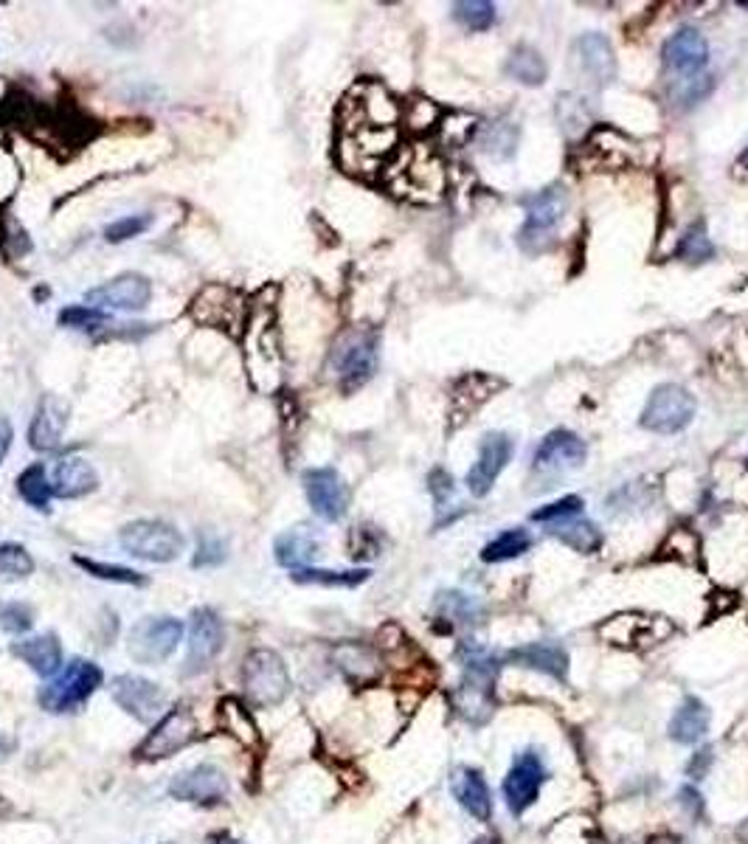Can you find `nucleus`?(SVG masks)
Instances as JSON below:
<instances>
[{
  "label": "nucleus",
  "instance_id": "obj_1",
  "mask_svg": "<svg viewBox=\"0 0 748 844\" xmlns=\"http://www.w3.org/2000/svg\"><path fill=\"white\" fill-rule=\"evenodd\" d=\"M464 673L459 687L450 693V702L459 716L470 723H487L496 712V681L501 661L476 645H464Z\"/></svg>",
  "mask_w": 748,
  "mask_h": 844
},
{
  "label": "nucleus",
  "instance_id": "obj_2",
  "mask_svg": "<svg viewBox=\"0 0 748 844\" xmlns=\"http://www.w3.org/2000/svg\"><path fill=\"white\" fill-rule=\"evenodd\" d=\"M397 147V127L377 124L347 102L340 129V164L349 172H374L386 164Z\"/></svg>",
  "mask_w": 748,
  "mask_h": 844
},
{
  "label": "nucleus",
  "instance_id": "obj_3",
  "mask_svg": "<svg viewBox=\"0 0 748 844\" xmlns=\"http://www.w3.org/2000/svg\"><path fill=\"white\" fill-rule=\"evenodd\" d=\"M524 209L526 218L524 225L518 228V248L529 257H538V253L549 251L558 239L560 225L569 211V195L558 184L546 186L524 200Z\"/></svg>",
  "mask_w": 748,
  "mask_h": 844
},
{
  "label": "nucleus",
  "instance_id": "obj_4",
  "mask_svg": "<svg viewBox=\"0 0 748 844\" xmlns=\"http://www.w3.org/2000/svg\"><path fill=\"white\" fill-rule=\"evenodd\" d=\"M377 349H381V340L372 330H347L338 335L329 349L327 372L338 383L340 392H354L372 381L374 369H377Z\"/></svg>",
  "mask_w": 748,
  "mask_h": 844
},
{
  "label": "nucleus",
  "instance_id": "obj_5",
  "mask_svg": "<svg viewBox=\"0 0 748 844\" xmlns=\"http://www.w3.org/2000/svg\"><path fill=\"white\" fill-rule=\"evenodd\" d=\"M391 186L402 198L416 200V203H436V200H442L445 189H448V175H445V164L434 150L414 147V150L402 152L400 161H397Z\"/></svg>",
  "mask_w": 748,
  "mask_h": 844
},
{
  "label": "nucleus",
  "instance_id": "obj_6",
  "mask_svg": "<svg viewBox=\"0 0 748 844\" xmlns=\"http://www.w3.org/2000/svg\"><path fill=\"white\" fill-rule=\"evenodd\" d=\"M102 679L104 673L96 661L74 659L65 665L62 673H57L54 679L40 690L37 702H40V707L46 709V712H54V716H60V712H74V709H79L88 702L96 690L102 687Z\"/></svg>",
  "mask_w": 748,
  "mask_h": 844
},
{
  "label": "nucleus",
  "instance_id": "obj_7",
  "mask_svg": "<svg viewBox=\"0 0 748 844\" xmlns=\"http://www.w3.org/2000/svg\"><path fill=\"white\" fill-rule=\"evenodd\" d=\"M242 690L251 707L265 709L276 707L290 693V673H287L285 661L271 647H257L251 650L242 665Z\"/></svg>",
  "mask_w": 748,
  "mask_h": 844
},
{
  "label": "nucleus",
  "instance_id": "obj_8",
  "mask_svg": "<svg viewBox=\"0 0 748 844\" xmlns=\"http://www.w3.org/2000/svg\"><path fill=\"white\" fill-rule=\"evenodd\" d=\"M119 544L127 555L147 560V563H172V560L180 558L186 538L166 521L141 518V521H133L119 532Z\"/></svg>",
  "mask_w": 748,
  "mask_h": 844
},
{
  "label": "nucleus",
  "instance_id": "obj_9",
  "mask_svg": "<svg viewBox=\"0 0 748 844\" xmlns=\"http://www.w3.org/2000/svg\"><path fill=\"white\" fill-rule=\"evenodd\" d=\"M184 640V622L175 617H144L133 625L127 640L129 659L138 665H161Z\"/></svg>",
  "mask_w": 748,
  "mask_h": 844
},
{
  "label": "nucleus",
  "instance_id": "obj_10",
  "mask_svg": "<svg viewBox=\"0 0 748 844\" xmlns=\"http://www.w3.org/2000/svg\"><path fill=\"white\" fill-rule=\"evenodd\" d=\"M695 397L678 383H661L653 388V395L647 397V406L641 411V429L653 434H678L693 422L695 417Z\"/></svg>",
  "mask_w": 748,
  "mask_h": 844
},
{
  "label": "nucleus",
  "instance_id": "obj_11",
  "mask_svg": "<svg viewBox=\"0 0 748 844\" xmlns=\"http://www.w3.org/2000/svg\"><path fill=\"white\" fill-rule=\"evenodd\" d=\"M195 737H198V721H195V716H191L186 707H175L161 716V721L152 727L150 735L144 737L136 755L138 760H166V757L186 749Z\"/></svg>",
  "mask_w": 748,
  "mask_h": 844
},
{
  "label": "nucleus",
  "instance_id": "obj_12",
  "mask_svg": "<svg viewBox=\"0 0 748 844\" xmlns=\"http://www.w3.org/2000/svg\"><path fill=\"white\" fill-rule=\"evenodd\" d=\"M546 783V766L540 760L538 752H524V755H518L515 762H512V769L507 771L503 777V803L510 808L512 817H524L526 810L532 805L538 803L540 789Z\"/></svg>",
  "mask_w": 748,
  "mask_h": 844
},
{
  "label": "nucleus",
  "instance_id": "obj_13",
  "mask_svg": "<svg viewBox=\"0 0 748 844\" xmlns=\"http://www.w3.org/2000/svg\"><path fill=\"white\" fill-rule=\"evenodd\" d=\"M110 695L113 702L141 723H152L155 718L164 716L166 709V693L158 687L155 681L141 679V675L124 673L110 681Z\"/></svg>",
  "mask_w": 748,
  "mask_h": 844
},
{
  "label": "nucleus",
  "instance_id": "obj_14",
  "mask_svg": "<svg viewBox=\"0 0 748 844\" xmlns=\"http://www.w3.org/2000/svg\"><path fill=\"white\" fill-rule=\"evenodd\" d=\"M152 282L144 273H119L104 285L94 287L85 294V305L96 310H124V313H138L150 305Z\"/></svg>",
  "mask_w": 748,
  "mask_h": 844
},
{
  "label": "nucleus",
  "instance_id": "obj_15",
  "mask_svg": "<svg viewBox=\"0 0 748 844\" xmlns=\"http://www.w3.org/2000/svg\"><path fill=\"white\" fill-rule=\"evenodd\" d=\"M301 482H304L307 501H310L315 516L329 521V524H335V521H340V518L347 516L349 487L338 470L313 468V470H307L304 476H301Z\"/></svg>",
  "mask_w": 748,
  "mask_h": 844
},
{
  "label": "nucleus",
  "instance_id": "obj_16",
  "mask_svg": "<svg viewBox=\"0 0 748 844\" xmlns=\"http://www.w3.org/2000/svg\"><path fill=\"white\" fill-rule=\"evenodd\" d=\"M585 457H588V448H585L583 439L574 431L558 429L544 436V443L535 450L532 468L544 476H560V473L583 468Z\"/></svg>",
  "mask_w": 748,
  "mask_h": 844
},
{
  "label": "nucleus",
  "instance_id": "obj_17",
  "mask_svg": "<svg viewBox=\"0 0 748 844\" xmlns=\"http://www.w3.org/2000/svg\"><path fill=\"white\" fill-rule=\"evenodd\" d=\"M225 645L223 620L211 608H198L189 622V656H186L184 673H200L217 659Z\"/></svg>",
  "mask_w": 748,
  "mask_h": 844
},
{
  "label": "nucleus",
  "instance_id": "obj_18",
  "mask_svg": "<svg viewBox=\"0 0 748 844\" xmlns=\"http://www.w3.org/2000/svg\"><path fill=\"white\" fill-rule=\"evenodd\" d=\"M512 439L501 431H490V434L482 439V448H478L476 464L470 468L467 473V491L476 498H484L487 493L496 487L498 476L503 473V468L510 464L512 459Z\"/></svg>",
  "mask_w": 748,
  "mask_h": 844
},
{
  "label": "nucleus",
  "instance_id": "obj_19",
  "mask_svg": "<svg viewBox=\"0 0 748 844\" xmlns=\"http://www.w3.org/2000/svg\"><path fill=\"white\" fill-rule=\"evenodd\" d=\"M661 62H664V69L670 71V74L681 76V79L698 76L709 62L707 37L693 26L678 28V32L664 42V48H661Z\"/></svg>",
  "mask_w": 748,
  "mask_h": 844
},
{
  "label": "nucleus",
  "instance_id": "obj_20",
  "mask_svg": "<svg viewBox=\"0 0 748 844\" xmlns=\"http://www.w3.org/2000/svg\"><path fill=\"white\" fill-rule=\"evenodd\" d=\"M225 794H228V780L217 766H209V762L180 771L170 783V797L180 799V803L220 805Z\"/></svg>",
  "mask_w": 748,
  "mask_h": 844
},
{
  "label": "nucleus",
  "instance_id": "obj_21",
  "mask_svg": "<svg viewBox=\"0 0 748 844\" xmlns=\"http://www.w3.org/2000/svg\"><path fill=\"white\" fill-rule=\"evenodd\" d=\"M450 791H453L457 803L467 810L470 817L478 819V822H490L493 794L482 771L470 769V766H459V769H453V774H450Z\"/></svg>",
  "mask_w": 748,
  "mask_h": 844
},
{
  "label": "nucleus",
  "instance_id": "obj_22",
  "mask_svg": "<svg viewBox=\"0 0 748 844\" xmlns=\"http://www.w3.org/2000/svg\"><path fill=\"white\" fill-rule=\"evenodd\" d=\"M65 425H68V402L60 400V397H46L37 406V414L28 425V445L35 450H57L62 443V434H65Z\"/></svg>",
  "mask_w": 748,
  "mask_h": 844
},
{
  "label": "nucleus",
  "instance_id": "obj_23",
  "mask_svg": "<svg viewBox=\"0 0 748 844\" xmlns=\"http://www.w3.org/2000/svg\"><path fill=\"white\" fill-rule=\"evenodd\" d=\"M577 51V62L583 69L585 79L594 83L597 88H606L616 76V57H613V46L606 35H583L574 42Z\"/></svg>",
  "mask_w": 748,
  "mask_h": 844
},
{
  "label": "nucleus",
  "instance_id": "obj_24",
  "mask_svg": "<svg viewBox=\"0 0 748 844\" xmlns=\"http://www.w3.org/2000/svg\"><path fill=\"white\" fill-rule=\"evenodd\" d=\"M659 625H664V620L641 617V613H620V617H611L599 625V636L620 647H639L641 642L653 645V642L664 640V633H659Z\"/></svg>",
  "mask_w": 748,
  "mask_h": 844
},
{
  "label": "nucleus",
  "instance_id": "obj_25",
  "mask_svg": "<svg viewBox=\"0 0 748 844\" xmlns=\"http://www.w3.org/2000/svg\"><path fill=\"white\" fill-rule=\"evenodd\" d=\"M507 659L518 668L538 670V673L551 675V679L565 681L569 675V654L560 642H529L507 654Z\"/></svg>",
  "mask_w": 748,
  "mask_h": 844
},
{
  "label": "nucleus",
  "instance_id": "obj_26",
  "mask_svg": "<svg viewBox=\"0 0 748 844\" xmlns=\"http://www.w3.org/2000/svg\"><path fill=\"white\" fill-rule=\"evenodd\" d=\"M501 377L487 375V372H470V375H464L462 381L453 386V409H450V414H453L457 425L467 420L476 409H482L484 402L490 400L496 392H501Z\"/></svg>",
  "mask_w": 748,
  "mask_h": 844
},
{
  "label": "nucleus",
  "instance_id": "obj_27",
  "mask_svg": "<svg viewBox=\"0 0 748 844\" xmlns=\"http://www.w3.org/2000/svg\"><path fill=\"white\" fill-rule=\"evenodd\" d=\"M12 654L21 661H26L28 668L35 670L37 675H42V679H51L62 668V647L54 633H42V636H28V640L14 642Z\"/></svg>",
  "mask_w": 748,
  "mask_h": 844
},
{
  "label": "nucleus",
  "instance_id": "obj_28",
  "mask_svg": "<svg viewBox=\"0 0 748 844\" xmlns=\"http://www.w3.org/2000/svg\"><path fill=\"white\" fill-rule=\"evenodd\" d=\"M51 487H54V496L60 498H83L99 487V476L88 459L65 457L54 468Z\"/></svg>",
  "mask_w": 748,
  "mask_h": 844
},
{
  "label": "nucleus",
  "instance_id": "obj_29",
  "mask_svg": "<svg viewBox=\"0 0 748 844\" xmlns=\"http://www.w3.org/2000/svg\"><path fill=\"white\" fill-rule=\"evenodd\" d=\"M273 551H276V560L290 572L292 569H304L319 551V538L310 526H292L276 538Z\"/></svg>",
  "mask_w": 748,
  "mask_h": 844
},
{
  "label": "nucleus",
  "instance_id": "obj_30",
  "mask_svg": "<svg viewBox=\"0 0 748 844\" xmlns=\"http://www.w3.org/2000/svg\"><path fill=\"white\" fill-rule=\"evenodd\" d=\"M709 732V709L701 698H695V695H687L684 702L678 704L675 709L673 721H670V737L675 743H698L703 741V735Z\"/></svg>",
  "mask_w": 748,
  "mask_h": 844
},
{
  "label": "nucleus",
  "instance_id": "obj_31",
  "mask_svg": "<svg viewBox=\"0 0 748 844\" xmlns=\"http://www.w3.org/2000/svg\"><path fill=\"white\" fill-rule=\"evenodd\" d=\"M335 665L354 684H372L381 675V659L374 656L372 647L358 642H344L335 647Z\"/></svg>",
  "mask_w": 748,
  "mask_h": 844
},
{
  "label": "nucleus",
  "instance_id": "obj_32",
  "mask_svg": "<svg viewBox=\"0 0 748 844\" xmlns=\"http://www.w3.org/2000/svg\"><path fill=\"white\" fill-rule=\"evenodd\" d=\"M503 74L515 79L521 85H529V88H538L544 85L546 74H549V65L540 57V51H535L532 46H515L503 62Z\"/></svg>",
  "mask_w": 748,
  "mask_h": 844
},
{
  "label": "nucleus",
  "instance_id": "obj_33",
  "mask_svg": "<svg viewBox=\"0 0 748 844\" xmlns=\"http://www.w3.org/2000/svg\"><path fill=\"white\" fill-rule=\"evenodd\" d=\"M549 532L560 544L579 551V555H594V551L602 546V532H599V526L579 516L569 518V521H558V524H549Z\"/></svg>",
  "mask_w": 748,
  "mask_h": 844
},
{
  "label": "nucleus",
  "instance_id": "obj_34",
  "mask_svg": "<svg viewBox=\"0 0 748 844\" xmlns=\"http://www.w3.org/2000/svg\"><path fill=\"white\" fill-rule=\"evenodd\" d=\"M436 620L448 622V628L457 625H473L482 617V608L470 594L462 592H439L434 599Z\"/></svg>",
  "mask_w": 748,
  "mask_h": 844
},
{
  "label": "nucleus",
  "instance_id": "obj_35",
  "mask_svg": "<svg viewBox=\"0 0 748 844\" xmlns=\"http://www.w3.org/2000/svg\"><path fill=\"white\" fill-rule=\"evenodd\" d=\"M214 296L217 301H209L203 294L195 299V319L205 321V324H223V327H234L239 321V305L232 301V290L228 287L214 285Z\"/></svg>",
  "mask_w": 748,
  "mask_h": 844
},
{
  "label": "nucleus",
  "instance_id": "obj_36",
  "mask_svg": "<svg viewBox=\"0 0 748 844\" xmlns=\"http://www.w3.org/2000/svg\"><path fill=\"white\" fill-rule=\"evenodd\" d=\"M482 152L493 158H512L518 147V127L512 122H484L476 129Z\"/></svg>",
  "mask_w": 748,
  "mask_h": 844
},
{
  "label": "nucleus",
  "instance_id": "obj_37",
  "mask_svg": "<svg viewBox=\"0 0 748 844\" xmlns=\"http://www.w3.org/2000/svg\"><path fill=\"white\" fill-rule=\"evenodd\" d=\"M17 493H21V498L28 507H35V510H48L51 496H54V487H51V482H48V473L40 462L28 464L21 476H17Z\"/></svg>",
  "mask_w": 748,
  "mask_h": 844
},
{
  "label": "nucleus",
  "instance_id": "obj_38",
  "mask_svg": "<svg viewBox=\"0 0 748 844\" xmlns=\"http://www.w3.org/2000/svg\"><path fill=\"white\" fill-rule=\"evenodd\" d=\"M529 546H532L529 532L515 526V530L501 532L498 538H493L490 544L484 546L482 560L484 563H507V560H515L521 558L524 551H529Z\"/></svg>",
  "mask_w": 748,
  "mask_h": 844
},
{
  "label": "nucleus",
  "instance_id": "obj_39",
  "mask_svg": "<svg viewBox=\"0 0 748 844\" xmlns=\"http://www.w3.org/2000/svg\"><path fill=\"white\" fill-rule=\"evenodd\" d=\"M290 578L296 580V583L354 588V586H361V583H366L369 569H349V572H335V569H315V566H304V569H292Z\"/></svg>",
  "mask_w": 748,
  "mask_h": 844
},
{
  "label": "nucleus",
  "instance_id": "obj_40",
  "mask_svg": "<svg viewBox=\"0 0 748 844\" xmlns=\"http://www.w3.org/2000/svg\"><path fill=\"white\" fill-rule=\"evenodd\" d=\"M35 572V560L21 544H0V583L23 580Z\"/></svg>",
  "mask_w": 748,
  "mask_h": 844
},
{
  "label": "nucleus",
  "instance_id": "obj_41",
  "mask_svg": "<svg viewBox=\"0 0 748 844\" xmlns=\"http://www.w3.org/2000/svg\"><path fill=\"white\" fill-rule=\"evenodd\" d=\"M453 17L470 32H487L496 23V3H490V0H462V3H453Z\"/></svg>",
  "mask_w": 748,
  "mask_h": 844
},
{
  "label": "nucleus",
  "instance_id": "obj_42",
  "mask_svg": "<svg viewBox=\"0 0 748 844\" xmlns=\"http://www.w3.org/2000/svg\"><path fill=\"white\" fill-rule=\"evenodd\" d=\"M76 566H83L85 572L94 574L99 580H110V583H124V586H144L147 578L136 569H127V566H116V563H99V560H88V558H74Z\"/></svg>",
  "mask_w": 748,
  "mask_h": 844
},
{
  "label": "nucleus",
  "instance_id": "obj_43",
  "mask_svg": "<svg viewBox=\"0 0 748 844\" xmlns=\"http://www.w3.org/2000/svg\"><path fill=\"white\" fill-rule=\"evenodd\" d=\"M675 253H678L684 262H693V265L712 259L714 246H712V239L707 237V228H703L701 223L693 225V228H687V232H684V237L678 239V248H675Z\"/></svg>",
  "mask_w": 748,
  "mask_h": 844
},
{
  "label": "nucleus",
  "instance_id": "obj_44",
  "mask_svg": "<svg viewBox=\"0 0 748 844\" xmlns=\"http://www.w3.org/2000/svg\"><path fill=\"white\" fill-rule=\"evenodd\" d=\"M661 551H664V558H675L681 560V563H695V560H698V551H701V544H698V535H693L689 530H673Z\"/></svg>",
  "mask_w": 748,
  "mask_h": 844
},
{
  "label": "nucleus",
  "instance_id": "obj_45",
  "mask_svg": "<svg viewBox=\"0 0 748 844\" xmlns=\"http://www.w3.org/2000/svg\"><path fill=\"white\" fill-rule=\"evenodd\" d=\"M35 625V611L26 603H0V628L7 633H26Z\"/></svg>",
  "mask_w": 748,
  "mask_h": 844
},
{
  "label": "nucleus",
  "instance_id": "obj_46",
  "mask_svg": "<svg viewBox=\"0 0 748 844\" xmlns=\"http://www.w3.org/2000/svg\"><path fill=\"white\" fill-rule=\"evenodd\" d=\"M583 512V498L579 496H563L554 505H546L540 510L532 512V521H544V524H558V521H569Z\"/></svg>",
  "mask_w": 748,
  "mask_h": 844
},
{
  "label": "nucleus",
  "instance_id": "obj_47",
  "mask_svg": "<svg viewBox=\"0 0 748 844\" xmlns=\"http://www.w3.org/2000/svg\"><path fill=\"white\" fill-rule=\"evenodd\" d=\"M402 116H406V122H409L416 133H428V129H434L436 124H439V108H436L434 102H428V99H411L409 108L402 110Z\"/></svg>",
  "mask_w": 748,
  "mask_h": 844
},
{
  "label": "nucleus",
  "instance_id": "obj_48",
  "mask_svg": "<svg viewBox=\"0 0 748 844\" xmlns=\"http://www.w3.org/2000/svg\"><path fill=\"white\" fill-rule=\"evenodd\" d=\"M150 223H152L150 214H133V218H122L104 228V239H108V243H124V239H133V237H138V234L147 232V228H150Z\"/></svg>",
  "mask_w": 748,
  "mask_h": 844
},
{
  "label": "nucleus",
  "instance_id": "obj_49",
  "mask_svg": "<svg viewBox=\"0 0 748 844\" xmlns=\"http://www.w3.org/2000/svg\"><path fill=\"white\" fill-rule=\"evenodd\" d=\"M225 560V541L217 538V535H211V532H203L198 538V555L191 560L195 569H209V566H220Z\"/></svg>",
  "mask_w": 748,
  "mask_h": 844
},
{
  "label": "nucleus",
  "instance_id": "obj_50",
  "mask_svg": "<svg viewBox=\"0 0 748 844\" xmlns=\"http://www.w3.org/2000/svg\"><path fill=\"white\" fill-rule=\"evenodd\" d=\"M104 321H108V315H104L102 310H96V307H88V305L68 307V310H62L60 313L62 327L90 330V327H96V324H104Z\"/></svg>",
  "mask_w": 748,
  "mask_h": 844
},
{
  "label": "nucleus",
  "instance_id": "obj_51",
  "mask_svg": "<svg viewBox=\"0 0 748 844\" xmlns=\"http://www.w3.org/2000/svg\"><path fill=\"white\" fill-rule=\"evenodd\" d=\"M558 108H569V113H560V122H563V129L569 133V136H577L579 129H588V124H591V116H588V110L583 108V102L579 99H574V96H560V104Z\"/></svg>",
  "mask_w": 748,
  "mask_h": 844
},
{
  "label": "nucleus",
  "instance_id": "obj_52",
  "mask_svg": "<svg viewBox=\"0 0 748 844\" xmlns=\"http://www.w3.org/2000/svg\"><path fill=\"white\" fill-rule=\"evenodd\" d=\"M428 482H431V493H434L436 505H445V501L453 496V491H457V487H453V479H450V473L442 468H436L434 473H431Z\"/></svg>",
  "mask_w": 748,
  "mask_h": 844
},
{
  "label": "nucleus",
  "instance_id": "obj_53",
  "mask_svg": "<svg viewBox=\"0 0 748 844\" xmlns=\"http://www.w3.org/2000/svg\"><path fill=\"white\" fill-rule=\"evenodd\" d=\"M712 760H714L712 746H703V749H698L693 755V760L687 762V777H693L695 783H698V780H703V777L709 774V769H712Z\"/></svg>",
  "mask_w": 748,
  "mask_h": 844
},
{
  "label": "nucleus",
  "instance_id": "obj_54",
  "mask_svg": "<svg viewBox=\"0 0 748 844\" xmlns=\"http://www.w3.org/2000/svg\"><path fill=\"white\" fill-rule=\"evenodd\" d=\"M678 803H681V808H687L695 819L703 814V799H701V794L693 789V785H684V789L678 791Z\"/></svg>",
  "mask_w": 748,
  "mask_h": 844
},
{
  "label": "nucleus",
  "instance_id": "obj_55",
  "mask_svg": "<svg viewBox=\"0 0 748 844\" xmlns=\"http://www.w3.org/2000/svg\"><path fill=\"white\" fill-rule=\"evenodd\" d=\"M12 439H14L12 422H9V417L0 414V462H3V459H7L9 448H12Z\"/></svg>",
  "mask_w": 748,
  "mask_h": 844
},
{
  "label": "nucleus",
  "instance_id": "obj_56",
  "mask_svg": "<svg viewBox=\"0 0 748 844\" xmlns=\"http://www.w3.org/2000/svg\"><path fill=\"white\" fill-rule=\"evenodd\" d=\"M647 844H684V842H681L678 836H656V839H650Z\"/></svg>",
  "mask_w": 748,
  "mask_h": 844
},
{
  "label": "nucleus",
  "instance_id": "obj_57",
  "mask_svg": "<svg viewBox=\"0 0 748 844\" xmlns=\"http://www.w3.org/2000/svg\"><path fill=\"white\" fill-rule=\"evenodd\" d=\"M470 844H501V839L498 836H478L476 842H470Z\"/></svg>",
  "mask_w": 748,
  "mask_h": 844
},
{
  "label": "nucleus",
  "instance_id": "obj_58",
  "mask_svg": "<svg viewBox=\"0 0 748 844\" xmlns=\"http://www.w3.org/2000/svg\"><path fill=\"white\" fill-rule=\"evenodd\" d=\"M737 170H746V172H748V150L743 152L740 161H737Z\"/></svg>",
  "mask_w": 748,
  "mask_h": 844
},
{
  "label": "nucleus",
  "instance_id": "obj_59",
  "mask_svg": "<svg viewBox=\"0 0 748 844\" xmlns=\"http://www.w3.org/2000/svg\"><path fill=\"white\" fill-rule=\"evenodd\" d=\"M214 844H242V842H237V839H228V836H223V839H217V842H214Z\"/></svg>",
  "mask_w": 748,
  "mask_h": 844
},
{
  "label": "nucleus",
  "instance_id": "obj_60",
  "mask_svg": "<svg viewBox=\"0 0 748 844\" xmlns=\"http://www.w3.org/2000/svg\"><path fill=\"white\" fill-rule=\"evenodd\" d=\"M3 752H7V746H3V743H0V757H3Z\"/></svg>",
  "mask_w": 748,
  "mask_h": 844
}]
</instances>
